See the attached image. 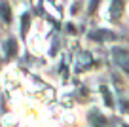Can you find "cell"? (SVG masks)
Wrapping results in <instances>:
<instances>
[{
  "label": "cell",
  "instance_id": "2",
  "mask_svg": "<svg viewBox=\"0 0 129 127\" xmlns=\"http://www.w3.org/2000/svg\"><path fill=\"white\" fill-rule=\"evenodd\" d=\"M121 12H123V0H112V4H110V21L118 23L121 17Z\"/></svg>",
  "mask_w": 129,
  "mask_h": 127
},
{
  "label": "cell",
  "instance_id": "3",
  "mask_svg": "<svg viewBox=\"0 0 129 127\" xmlns=\"http://www.w3.org/2000/svg\"><path fill=\"white\" fill-rule=\"evenodd\" d=\"M0 17H2L4 23H10V21H12V8H10L8 0H2V2H0Z\"/></svg>",
  "mask_w": 129,
  "mask_h": 127
},
{
  "label": "cell",
  "instance_id": "4",
  "mask_svg": "<svg viewBox=\"0 0 129 127\" xmlns=\"http://www.w3.org/2000/svg\"><path fill=\"white\" fill-rule=\"evenodd\" d=\"M91 38H97V40H114L116 36L110 34L108 30H97V32H93V34H91Z\"/></svg>",
  "mask_w": 129,
  "mask_h": 127
},
{
  "label": "cell",
  "instance_id": "1",
  "mask_svg": "<svg viewBox=\"0 0 129 127\" xmlns=\"http://www.w3.org/2000/svg\"><path fill=\"white\" fill-rule=\"evenodd\" d=\"M112 57L116 61V65L121 68V70L129 72V51L127 49H121V48H114L112 49Z\"/></svg>",
  "mask_w": 129,
  "mask_h": 127
},
{
  "label": "cell",
  "instance_id": "8",
  "mask_svg": "<svg viewBox=\"0 0 129 127\" xmlns=\"http://www.w3.org/2000/svg\"><path fill=\"white\" fill-rule=\"evenodd\" d=\"M28 21H30V19H28V13H25V15H23V25H21V32H23V36L27 34V28H28Z\"/></svg>",
  "mask_w": 129,
  "mask_h": 127
},
{
  "label": "cell",
  "instance_id": "7",
  "mask_svg": "<svg viewBox=\"0 0 129 127\" xmlns=\"http://www.w3.org/2000/svg\"><path fill=\"white\" fill-rule=\"evenodd\" d=\"M17 51V44H15V40H8V57L15 55Z\"/></svg>",
  "mask_w": 129,
  "mask_h": 127
},
{
  "label": "cell",
  "instance_id": "5",
  "mask_svg": "<svg viewBox=\"0 0 129 127\" xmlns=\"http://www.w3.org/2000/svg\"><path fill=\"white\" fill-rule=\"evenodd\" d=\"M91 119H95V123H93L95 127H105L106 125V119L103 118V116H99L97 112H93V114H91Z\"/></svg>",
  "mask_w": 129,
  "mask_h": 127
},
{
  "label": "cell",
  "instance_id": "6",
  "mask_svg": "<svg viewBox=\"0 0 129 127\" xmlns=\"http://www.w3.org/2000/svg\"><path fill=\"white\" fill-rule=\"evenodd\" d=\"M101 93H103V99H105L106 106H110V108H112V106H114V103H112V97H110L108 87H101Z\"/></svg>",
  "mask_w": 129,
  "mask_h": 127
}]
</instances>
